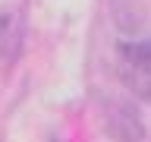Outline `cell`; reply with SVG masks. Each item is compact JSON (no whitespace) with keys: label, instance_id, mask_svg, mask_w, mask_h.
Segmentation results:
<instances>
[{"label":"cell","instance_id":"6da1fadb","mask_svg":"<svg viewBox=\"0 0 151 142\" xmlns=\"http://www.w3.org/2000/svg\"><path fill=\"white\" fill-rule=\"evenodd\" d=\"M104 126L113 139L120 142H139L145 136V123H142V114L126 101H110L107 111H104Z\"/></svg>","mask_w":151,"mask_h":142},{"label":"cell","instance_id":"7a4b0ae2","mask_svg":"<svg viewBox=\"0 0 151 142\" xmlns=\"http://www.w3.org/2000/svg\"><path fill=\"white\" fill-rule=\"evenodd\" d=\"M120 54L126 57V63H129V66L151 70V38H142V41H126V44H120Z\"/></svg>","mask_w":151,"mask_h":142},{"label":"cell","instance_id":"3957f363","mask_svg":"<svg viewBox=\"0 0 151 142\" xmlns=\"http://www.w3.org/2000/svg\"><path fill=\"white\" fill-rule=\"evenodd\" d=\"M19 51V28L13 16H0V60H13Z\"/></svg>","mask_w":151,"mask_h":142},{"label":"cell","instance_id":"277c9868","mask_svg":"<svg viewBox=\"0 0 151 142\" xmlns=\"http://www.w3.org/2000/svg\"><path fill=\"white\" fill-rule=\"evenodd\" d=\"M123 82L132 95H139L145 101H151V70H139V66H126L123 70Z\"/></svg>","mask_w":151,"mask_h":142}]
</instances>
